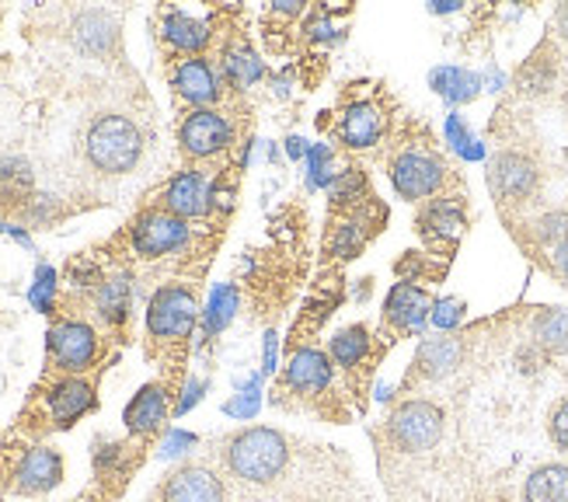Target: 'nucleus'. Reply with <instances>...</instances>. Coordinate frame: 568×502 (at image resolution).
I'll return each instance as SVG.
<instances>
[{
    "label": "nucleus",
    "instance_id": "11",
    "mask_svg": "<svg viewBox=\"0 0 568 502\" xmlns=\"http://www.w3.org/2000/svg\"><path fill=\"white\" fill-rule=\"evenodd\" d=\"M63 482V458L49 446H32L24 450V458L18 461L14 471V489L21 495H42L49 489H57Z\"/></svg>",
    "mask_w": 568,
    "mask_h": 502
},
{
    "label": "nucleus",
    "instance_id": "38",
    "mask_svg": "<svg viewBox=\"0 0 568 502\" xmlns=\"http://www.w3.org/2000/svg\"><path fill=\"white\" fill-rule=\"evenodd\" d=\"M558 29H561V36L568 39V4H565V8L558 11Z\"/></svg>",
    "mask_w": 568,
    "mask_h": 502
},
{
    "label": "nucleus",
    "instance_id": "21",
    "mask_svg": "<svg viewBox=\"0 0 568 502\" xmlns=\"http://www.w3.org/2000/svg\"><path fill=\"white\" fill-rule=\"evenodd\" d=\"M467 228V217H464V203L460 199H439L423 213V231L429 238H443V241H457L460 231Z\"/></svg>",
    "mask_w": 568,
    "mask_h": 502
},
{
    "label": "nucleus",
    "instance_id": "16",
    "mask_svg": "<svg viewBox=\"0 0 568 502\" xmlns=\"http://www.w3.org/2000/svg\"><path fill=\"white\" fill-rule=\"evenodd\" d=\"M175 88L179 94L185 98V102L192 106H210L216 102V94H220V81H216V70L206 63V60H185L175 73Z\"/></svg>",
    "mask_w": 568,
    "mask_h": 502
},
{
    "label": "nucleus",
    "instance_id": "4",
    "mask_svg": "<svg viewBox=\"0 0 568 502\" xmlns=\"http://www.w3.org/2000/svg\"><path fill=\"white\" fill-rule=\"evenodd\" d=\"M450 179V168L436 150L426 147H412L405 154H398V161L390 164V182L398 189V195L405 199H426L436 195Z\"/></svg>",
    "mask_w": 568,
    "mask_h": 502
},
{
    "label": "nucleus",
    "instance_id": "22",
    "mask_svg": "<svg viewBox=\"0 0 568 502\" xmlns=\"http://www.w3.org/2000/svg\"><path fill=\"white\" fill-rule=\"evenodd\" d=\"M73 39H78L88 53H109L115 42V21L105 11H84L73 21Z\"/></svg>",
    "mask_w": 568,
    "mask_h": 502
},
{
    "label": "nucleus",
    "instance_id": "18",
    "mask_svg": "<svg viewBox=\"0 0 568 502\" xmlns=\"http://www.w3.org/2000/svg\"><path fill=\"white\" fill-rule=\"evenodd\" d=\"M328 381H332V360L325 353H317V349L293 353L286 367V384L293 391H321V388H328Z\"/></svg>",
    "mask_w": 568,
    "mask_h": 502
},
{
    "label": "nucleus",
    "instance_id": "20",
    "mask_svg": "<svg viewBox=\"0 0 568 502\" xmlns=\"http://www.w3.org/2000/svg\"><path fill=\"white\" fill-rule=\"evenodd\" d=\"M524 502H568V464H540L527 474Z\"/></svg>",
    "mask_w": 568,
    "mask_h": 502
},
{
    "label": "nucleus",
    "instance_id": "32",
    "mask_svg": "<svg viewBox=\"0 0 568 502\" xmlns=\"http://www.w3.org/2000/svg\"><path fill=\"white\" fill-rule=\"evenodd\" d=\"M447 133H450V140H454V147H457V150H464L467 158H478V147H471V137H467V130L460 126V119H457V116H450Z\"/></svg>",
    "mask_w": 568,
    "mask_h": 502
},
{
    "label": "nucleus",
    "instance_id": "25",
    "mask_svg": "<svg viewBox=\"0 0 568 502\" xmlns=\"http://www.w3.org/2000/svg\"><path fill=\"white\" fill-rule=\"evenodd\" d=\"M366 349H369V335L363 324H353V329H342L335 339H332V360L338 367H356L363 357H366Z\"/></svg>",
    "mask_w": 568,
    "mask_h": 502
},
{
    "label": "nucleus",
    "instance_id": "5",
    "mask_svg": "<svg viewBox=\"0 0 568 502\" xmlns=\"http://www.w3.org/2000/svg\"><path fill=\"white\" fill-rule=\"evenodd\" d=\"M488 189L496 195V203L503 210L509 207H520L534 195L537 189V168L530 158L516 154V150H503V154L491 158L488 164Z\"/></svg>",
    "mask_w": 568,
    "mask_h": 502
},
{
    "label": "nucleus",
    "instance_id": "10",
    "mask_svg": "<svg viewBox=\"0 0 568 502\" xmlns=\"http://www.w3.org/2000/svg\"><path fill=\"white\" fill-rule=\"evenodd\" d=\"M158 499L161 502H224V482H220L210 468L189 464L168 474Z\"/></svg>",
    "mask_w": 568,
    "mask_h": 502
},
{
    "label": "nucleus",
    "instance_id": "17",
    "mask_svg": "<svg viewBox=\"0 0 568 502\" xmlns=\"http://www.w3.org/2000/svg\"><path fill=\"white\" fill-rule=\"evenodd\" d=\"M168 419V394L161 384H146L140 394L126 405V430L130 433H154L158 425Z\"/></svg>",
    "mask_w": 568,
    "mask_h": 502
},
{
    "label": "nucleus",
    "instance_id": "27",
    "mask_svg": "<svg viewBox=\"0 0 568 502\" xmlns=\"http://www.w3.org/2000/svg\"><path fill=\"white\" fill-rule=\"evenodd\" d=\"M237 311V290L234 287H216L213 297H210V311H206V329L210 332H220L224 324L234 318Z\"/></svg>",
    "mask_w": 568,
    "mask_h": 502
},
{
    "label": "nucleus",
    "instance_id": "1",
    "mask_svg": "<svg viewBox=\"0 0 568 502\" xmlns=\"http://www.w3.org/2000/svg\"><path fill=\"white\" fill-rule=\"evenodd\" d=\"M224 458H227V468H231L234 479L252 482V485H265V482H273L283 474V468L290 461V450L276 430L255 425V430H244L227 443Z\"/></svg>",
    "mask_w": 568,
    "mask_h": 502
},
{
    "label": "nucleus",
    "instance_id": "26",
    "mask_svg": "<svg viewBox=\"0 0 568 502\" xmlns=\"http://www.w3.org/2000/svg\"><path fill=\"white\" fill-rule=\"evenodd\" d=\"M433 84L439 88V94L454 98V102H471L478 94V78L467 70H457V67H443L433 73Z\"/></svg>",
    "mask_w": 568,
    "mask_h": 502
},
{
    "label": "nucleus",
    "instance_id": "23",
    "mask_svg": "<svg viewBox=\"0 0 568 502\" xmlns=\"http://www.w3.org/2000/svg\"><path fill=\"white\" fill-rule=\"evenodd\" d=\"M164 39L175 49H185V53H200V49L210 42V29H206L203 21H195V18L171 14L164 21Z\"/></svg>",
    "mask_w": 568,
    "mask_h": 502
},
{
    "label": "nucleus",
    "instance_id": "6",
    "mask_svg": "<svg viewBox=\"0 0 568 502\" xmlns=\"http://www.w3.org/2000/svg\"><path fill=\"white\" fill-rule=\"evenodd\" d=\"M195 297L185 287H164L151 297V311H146V329L158 339H182L195 324Z\"/></svg>",
    "mask_w": 568,
    "mask_h": 502
},
{
    "label": "nucleus",
    "instance_id": "24",
    "mask_svg": "<svg viewBox=\"0 0 568 502\" xmlns=\"http://www.w3.org/2000/svg\"><path fill=\"white\" fill-rule=\"evenodd\" d=\"M534 339H537L540 349H548V353H561V349H568V311L537 314Z\"/></svg>",
    "mask_w": 568,
    "mask_h": 502
},
{
    "label": "nucleus",
    "instance_id": "37",
    "mask_svg": "<svg viewBox=\"0 0 568 502\" xmlns=\"http://www.w3.org/2000/svg\"><path fill=\"white\" fill-rule=\"evenodd\" d=\"M200 391H203V384H192V388H189V398H182V405H179V409H182V412L192 409V405H195V398H200Z\"/></svg>",
    "mask_w": 568,
    "mask_h": 502
},
{
    "label": "nucleus",
    "instance_id": "29",
    "mask_svg": "<svg viewBox=\"0 0 568 502\" xmlns=\"http://www.w3.org/2000/svg\"><path fill=\"white\" fill-rule=\"evenodd\" d=\"M227 70H231L234 84H252V81H258L262 63H258L252 53H231V60H227Z\"/></svg>",
    "mask_w": 568,
    "mask_h": 502
},
{
    "label": "nucleus",
    "instance_id": "19",
    "mask_svg": "<svg viewBox=\"0 0 568 502\" xmlns=\"http://www.w3.org/2000/svg\"><path fill=\"white\" fill-rule=\"evenodd\" d=\"M381 130H384V116L374 109V106H353L349 112L342 116V126H338V137L356 147V150H366L381 140Z\"/></svg>",
    "mask_w": 568,
    "mask_h": 502
},
{
    "label": "nucleus",
    "instance_id": "34",
    "mask_svg": "<svg viewBox=\"0 0 568 502\" xmlns=\"http://www.w3.org/2000/svg\"><path fill=\"white\" fill-rule=\"evenodd\" d=\"M551 269L561 275V283L568 287V238H565V241H561V244L551 251Z\"/></svg>",
    "mask_w": 568,
    "mask_h": 502
},
{
    "label": "nucleus",
    "instance_id": "9",
    "mask_svg": "<svg viewBox=\"0 0 568 502\" xmlns=\"http://www.w3.org/2000/svg\"><path fill=\"white\" fill-rule=\"evenodd\" d=\"M179 140H182V150L189 158H213L231 143V122L220 112L200 109L182 122Z\"/></svg>",
    "mask_w": 568,
    "mask_h": 502
},
{
    "label": "nucleus",
    "instance_id": "15",
    "mask_svg": "<svg viewBox=\"0 0 568 502\" xmlns=\"http://www.w3.org/2000/svg\"><path fill=\"white\" fill-rule=\"evenodd\" d=\"M91 409H94V388L88 381H81V376H70V381H63L49 391V415H53V422L60 425V430L73 425Z\"/></svg>",
    "mask_w": 568,
    "mask_h": 502
},
{
    "label": "nucleus",
    "instance_id": "31",
    "mask_svg": "<svg viewBox=\"0 0 568 502\" xmlns=\"http://www.w3.org/2000/svg\"><path fill=\"white\" fill-rule=\"evenodd\" d=\"M464 304H460V300H439V304H436V311H433V321L439 324V329H454V324L460 321V311Z\"/></svg>",
    "mask_w": 568,
    "mask_h": 502
},
{
    "label": "nucleus",
    "instance_id": "30",
    "mask_svg": "<svg viewBox=\"0 0 568 502\" xmlns=\"http://www.w3.org/2000/svg\"><path fill=\"white\" fill-rule=\"evenodd\" d=\"M548 433H551V443L568 454V398H561L558 405L551 409V415H548Z\"/></svg>",
    "mask_w": 568,
    "mask_h": 502
},
{
    "label": "nucleus",
    "instance_id": "3",
    "mask_svg": "<svg viewBox=\"0 0 568 502\" xmlns=\"http://www.w3.org/2000/svg\"><path fill=\"white\" fill-rule=\"evenodd\" d=\"M443 430H447V415L436 405V401L415 398V401H402L398 409L387 419V433L394 440V446L402 450H433L443 440Z\"/></svg>",
    "mask_w": 568,
    "mask_h": 502
},
{
    "label": "nucleus",
    "instance_id": "35",
    "mask_svg": "<svg viewBox=\"0 0 568 502\" xmlns=\"http://www.w3.org/2000/svg\"><path fill=\"white\" fill-rule=\"evenodd\" d=\"M255 409H258V398H255V394H248L244 401H231V405H227L231 415H244V419L255 415Z\"/></svg>",
    "mask_w": 568,
    "mask_h": 502
},
{
    "label": "nucleus",
    "instance_id": "33",
    "mask_svg": "<svg viewBox=\"0 0 568 502\" xmlns=\"http://www.w3.org/2000/svg\"><path fill=\"white\" fill-rule=\"evenodd\" d=\"M356 248H359V234L353 231V223H345V231L335 238V251L338 255H353Z\"/></svg>",
    "mask_w": 568,
    "mask_h": 502
},
{
    "label": "nucleus",
    "instance_id": "7",
    "mask_svg": "<svg viewBox=\"0 0 568 502\" xmlns=\"http://www.w3.org/2000/svg\"><path fill=\"white\" fill-rule=\"evenodd\" d=\"M189 241V228L185 220L168 213V210H151L136 220L133 228V248L140 251L143 259H158V255H168V251H175Z\"/></svg>",
    "mask_w": 568,
    "mask_h": 502
},
{
    "label": "nucleus",
    "instance_id": "36",
    "mask_svg": "<svg viewBox=\"0 0 568 502\" xmlns=\"http://www.w3.org/2000/svg\"><path fill=\"white\" fill-rule=\"evenodd\" d=\"M49 290H53V272L42 269V272H39V287H36V304H39V308L49 300Z\"/></svg>",
    "mask_w": 568,
    "mask_h": 502
},
{
    "label": "nucleus",
    "instance_id": "13",
    "mask_svg": "<svg viewBox=\"0 0 568 502\" xmlns=\"http://www.w3.org/2000/svg\"><path fill=\"white\" fill-rule=\"evenodd\" d=\"M168 213H175L182 220L189 217H203L210 210V182L200 171H182L171 179L168 192H164Z\"/></svg>",
    "mask_w": 568,
    "mask_h": 502
},
{
    "label": "nucleus",
    "instance_id": "12",
    "mask_svg": "<svg viewBox=\"0 0 568 502\" xmlns=\"http://www.w3.org/2000/svg\"><path fill=\"white\" fill-rule=\"evenodd\" d=\"M429 311H433V300L423 287L415 283H398L390 290L387 304H384V314L394 329L402 332H418L423 324L429 321Z\"/></svg>",
    "mask_w": 568,
    "mask_h": 502
},
{
    "label": "nucleus",
    "instance_id": "8",
    "mask_svg": "<svg viewBox=\"0 0 568 502\" xmlns=\"http://www.w3.org/2000/svg\"><path fill=\"white\" fill-rule=\"evenodd\" d=\"M49 353H53L60 370L81 373L98 360V335L84 321H60L49 332Z\"/></svg>",
    "mask_w": 568,
    "mask_h": 502
},
{
    "label": "nucleus",
    "instance_id": "2",
    "mask_svg": "<svg viewBox=\"0 0 568 502\" xmlns=\"http://www.w3.org/2000/svg\"><path fill=\"white\" fill-rule=\"evenodd\" d=\"M143 154V137L136 122L126 116H102L94 119L88 130V161L105 171V174H122L130 171Z\"/></svg>",
    "mask_w": 568,
    "mask_h": 502
},
{
    "label": "nucleus",
    "instance_id": "28",
    "mask_svg": "<svg viewBox=\"0 0 568 502\" xmlns=\"http://www.w3.org/2000/svg\"><path fill=\"white\" fill-rule=\"evenodd\" d=\"M98 304H102V314L109 321L126 318V304H130V280H126V275H119V280L105 283L102 297H98Z\"/></svg>",
    "mask_w": 568,
    "mask_h": 502
},
{
    "label": "nucleus",
    "instance_id": "14",
    "mask_svg": "<svg viewBox=\"0 0 568 502\" xmlns=\"http://www.w3.org/2000/svg\"><path fill=\"white\" fill-rule=\"evenodd\" d=\"M464 363V335H443V339H429L423 342L415 357V376L423 381H439V376L454 373Z\"/></svg>",
    "mask_w": 568,
    "mask_h": 502
}]
</instances>
